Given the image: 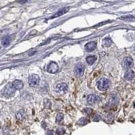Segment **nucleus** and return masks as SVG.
Wrapping results in <instances>:
<instances>
[{"label": "nucleus", "mask_w": 135, "mask_h": 135, "mask_svg": "<svg viewBox=\"0 0 135 135\" xmlns=\"http://www.w3.org/2000/svg\"><path fill=\"white\" fill-rule=\"evenodd\" d=\"M84 70H85V68H84L83 64L79 63L76 65V67L74 68V74L77 77H80L83 74Z\"/></svg>", "instance_id": "obj_6"}, {"label": "nucleus", "mask_w": 135, "mask_h": 135, "mask_svg": "<svg viewBox=\"0 0 135 135\" xmlns=\"http://www.w3.org/2000/svg\"><path fill=\"white\" fill-rule=\"evenodd\" d=\"M98 101H99V97L95 95H89L87 98V101H88V104H90L91 106L95 105L97 102H98Z\"/></svg>", "instance_id": "obj_9"}, {"label": "nucleus", "mask_w": 135, "mask_h": 135, "mask_svg": "<svg viewBox=\"0 0 135 135\" xmlns=\"http://www.w3.org/2000/svg\"><path fill=\"white\" fill-rule=\"evenodd\" d=\"M59 70V66L55 62H51L47 66V72L49 73H56Z\"/></svg>", "instance_id": "obj_5"}, {"label": "nucleus", "mask_w": 135, "mask_h": 135, "mask_svg": "<svg viewBox=\"0 0 135 135\" xmlns=\"http://www.w3.org/2000/svg\"><path fill=\"white\" fill-rule=\"evenodd\" d=\"M68 87L67 85L64 82H62L56 85V92L59 94H65L68 91Z\"/></svg>", "instance_id": "obj_4"}, {"label": "nucleus", "mask_w": 135, "mask_h": 135, "mask_svg": "<svg viewBox=\"0 0 135 135\" xmlns=\"http://www.w3.org/2000/svg\"><path fill=\"white\" fill-rule=\"evenodd\" d=\"M47 135H54V132H53V130H49L47 132Z\"/></svg>", "instance_id": "obj_21"}, {"label": "nucleus", "mask_w": 135, "mask_h": 135, "mask_svg": "<svg viewBox=\"0 0 135 135\" xmlns=\"http://www.w3.org/2000/svg\"><path fill=\"white\" fill-rule=\"evenodd\" d=\"M15 91H16V88L13 85V84L8 83L3 88V93L5 96H10V95L13 94Z\"/></svg>", "instance_id": "obj_3"}, {"label": "nucleus", "mask_w": 135, "mask_h": 135, "mask_svg": "<svg viewBox=\"0 0 135 135\" xmlns=\"http://www.w3.org/2000/svg\"><path fill=\"white\" fill-rule=\"evenodd\" d=\"M56 133L58 135H64L65 133V129L63 127H59L56 130Z\"/></svg>", "instance_id": "obj_17"}, {"label": "nucleus", "mask_w": 135, "mask_h": 135, "mask_svg": "<svg viewBox=\"0 0 135 135\" xmlns=\"http://www.w3.org/2000/svg\"><path fill=\"white\" fill-rule=\"evenodd\" d=\"M135 77V73L132 70H128L124 74V78L127 80H131Z\"/></svg>", "instance_id": "obj_10"}, {"label": "nucleus", "mask_w": 135, "mask_h": 135, "mask_svg": "<svg viewBox=\"0 0 135 135\" xmlns=\"http://www.w3.org/2000/svg\"><path fill=\"white\" fill-rule=\"evenodd\" d=\"M97 88L100 91H105L109 88V80L107 78H102L97 82Z\"/></svg>", "instance_id": "obj_1"}, {"label": "nucleus", "mask_w": 135, "mask_h": 135, "mask_svg": "<svg viewBox=\"0 0 135 135\" xmlns=\"http://www.w3.org/2000/svg\"><path fill=\"white\" fill-rule=\"evenodd\" d=\"M133 51H134V53H135V47H134V49H133Z\"/></svg>", "instance_id": "obj_22"}, {"label": "nucleus", "mask_w": 135, "mask_h": 135, "mask_svg": "<svg viewBox=\"0 0 135 135\" xmlns=\"http://www.w3.org/2000/svg\"><path fill=\"white\" fill-rule=\"evenodd\" d=\"M87 123H88V120L85 117H82L81 119H80V120L78 122V124L80 125H85Z\"/></svg>", "instance_id": "obj_18"}, {"label": "nucleus", "mask_w": 135, "mask_h": 135, "mask_svg": "<svg viewBox=\"0 0 135 135\" xmlns=\"http://www.w3.org/2000/svg\"><path fill=\"white\" fill-rule=\"evenodd\" d=\"M85 112L88 114H91V112H92V109L90 108H87L85 109Z\"/></svg>", "instance_id": "obj_20"}, {"label": "nucleus", "mask_w": 135, "mask_h": 135, "mask_svg": "<svg viewBox=\"0 0 135 135\" xmlns=\"http://www.w3.org/2000/svg\"><path fill=\"white\" fill-rule=\"evenodd\" d=\"M97 59V57L95 56H88L87 58H86V61L88 63V64H93L95 62V60Z\"/></svg>", "instance_id": "obj_15"}, {"label": "nucleus", "mask_w": 135, "mask_h": 135, "mask_svg": "<svg viewBox=\"0 0 135 135\" xmlns=\"http://www.w3.org/2000/svg\"><path fill=\"white\" fill-rule=\"evenodd\" d=\"M40 81V77L37 74H31L29 78V84L30 87H36L39 85Z\"/></svg>", "instance_id": "obj_2"}, {"label": "nucleus", "mask_w": 135, "mask_h": 135, "mask_svg": "<svg viewBox=\"0 0 135 135\" xmlns=\"http://www.w3.org/2000/svg\"><path fill=\"white\" fill-rule=\"evenodd\" d=\"M103 43L106 46H109L112 43V41L109 38H106L103 41Z\"/></svg>", "instance_id": "obj_19"}, {"label": "nucleus", "mask_w": 135, "mask_h": 135, "mask_svg": "<svg viewBox=\"0 0 135 135\" xmlns=\"http://www.w3.org/2000/svg\"><path fill=\"white\" fill-rule=\"evenodd\" d=\"M68 8H64V9H62L61 10H59L58 12H56V14L53 15V16L51 17V18H57V17H59V16H61L62 15H64V14H66V12H68Z\"/></svg>", "instance_id": "obj_12"}, {"label": "nucleus", "mask_w": 135, "mask_h": 135, "mask_svg": "<svg viewBox=\"0 0 135 135\" xmlns=\"http://www.w3.org/2000/svg\"><path fill=\"white\" fill-rule=\"evenodd\" d=\"M16 117L18 120L22 121L25 117V114L23 111H19L16 114Z\"/></svg>", "instance_id": "obj_13"}, {"label": "nucleus", "mask_w": 135, "mask_h": 135, "mask_svg": "<svg viewBox=\"0 0 135 135\" xmlns=\"http://www.w3.org/2000/svg\"><path fill=\"white\" fill-rule=\"evenodd\" d=\"M10 43V39L8 37H3L1 40V45L3 47H8Z\"/></svg>", "instance_id": "obj_14"}, {"label": "nucleus", "mask_w": 135, "mask_h": 135, "mask_svg": "<svg viewBox=\"0 0 135 135\" xmlns=\"http://www.w3.org/2000/svg\"><path fill=\"white\" fill-rule=\"evenodd\" d=\"M133 65H134V63H133V60H132V59L131 58L126 57V58H124L123 66L124 68L130 70L131 68L133 67Z\"/></svg>", "instance_id": "obj_7"}, {"label": "nucleus", "mask_w": 135, "mask_h": 135, "mask_svg": "<svg viewBox=\"0 0 135 135\" xmlns=\"http://www.w3.org/2000/svg\"><path fill=\"white\" fill-rule=\"evenodd\" d=\"M97 47V43L95 41H91L88 43H87L85 45V49L88 52H91L93 51H94Z\"/></svg>", "instance_id": "obj_8"}, {"label": "nucleus", "mask_w": 135, "mask_h": 135, "mask_svg": "<svg viewBox=\"0 0 135 135\" xmlns=\"http://www.w3.org/2000/svg\"><path fill=\"white\" fill-rule=\"evenodd\" d=\"M64 114L62 113H59L57 115V116H56V122H62L63 120V119H64Z\"/></svg>", "instance_id": "obj_16"}, {"label": "nucleus", "mask_w": 135, "mask_h": 135, "mask_svg": "<svg viewBox=\"0 0 135 135\" xmlns=\"http://www.w3.org/2000/svg\"><path fill=\"white\" fill-rule=\"evenodd\" d=\"M16 90H20L23 87V82L20 80H16L12 83Z\"/></svg>", "instance_id": "obj_11"}]
</instances>
